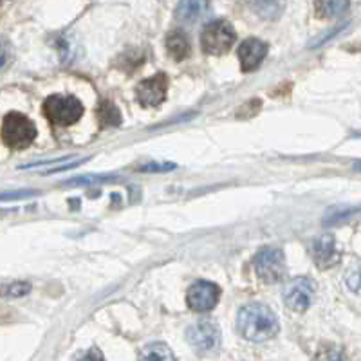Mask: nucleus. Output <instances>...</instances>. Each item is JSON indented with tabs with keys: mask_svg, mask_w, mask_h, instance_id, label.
<instances>
[{
	"mask_svg": "<svg viewBox=\"0 0 361 361\" xmlns=\"http://www.w3.org/2000/svg\"><path fill=\"white\" fill-rule=\"evenodd\" d=\"M98 119L102 127H118L121 123V116L116 105H112L111 102L103 99L98 105Z\"/></svg>",
	"mask_w": 361,
	"mask_h": 361,
	"instance_id": "obj_15",
	"label": "nucleus"
},
{
	"mask_svg": "<svg viewBox=\"0 0 361 361\" xmlns=\"http://www.w3.org/2000/svg\"><path fill=\"white\" fill-rule=\"evenodd\" d=\"M283 304L296 312H304L311 307L314 298V282L307 276H298L286 283L282 291Z\"/></svg>",
	"mask_w": 361,
	"mask_h": 361,
	"instance_id": "obj_6",
	"label": "nucleus"
},
{
	"mask_svg": "<svg viewBox=\"0 0 361 361\" xmlns=\"http://www.w3.org/2000/svg\"><path fill=\"white\" fill-rule=\"evenodd\" d=\"M209 11V2L204 0H186V2H179L176 9V18L179 24L190 25L201 20L204 15Z\"/></svg>",
	"mask_w": 361,
	"mask_h": 361,
	"instance_id": "obj_12",
	"label": "nucleus"
},
{
	"mask_svg": "<svg viewBox=\"0 0 361 361\" xmlns=\"http://www.w3.org/2000/svg\"><path fill=\"white\" fill-rule=\"evenodd\" d=\"M314 8L320 17L334 18V17H340L341 13L347 11L349 2H343V0H327V2H316Z\"/></svg>",
	"mask_w": 361,
	"mask_h": 361,
	"instance_id": "obj_16",
	"label": "nucleus"
},
{
	"mask_svg": "<svg viewBox=\"0 0 361 361\" xmlns=\"http://www.w3.org/2000/svg\"><path fill=\"white\" fill-rule=\"evenodd\" d=\"M267 51H269V45L264 40H259V38L244 40L238 47V60H240V67L244 73H251L257 69L264 62Z\"/></svg>",
	"mask_w": 361,
	"mask_h": 361,
	"instance_id": "obj_10",
	"label": "nucleus"
},
{
	"mask_svg": "<svg viewBox=\"0 0 361 361\" xmlns=\"http://www.w3.org/2000/svg\"><path fill=\"white\" fill-rule=\"evenodd\" d=\"M219 296H221V289L214 282L197 280L186 293V304L195 312H208L217 305Z\"/></svg>",
	"mask_w": 361,
	"mask_h": 361,
	"instance_id": "obj_8",
	"label": "nucleus"
},
{
	"mask_svg": "<svg viewBox=\"0 0 361 361\" xmlns=\"http://www.w3.org/2000/svg\"><path fill=\"white\" fill-rule=\"evenodd\" d=\"M354 169L361 170V161H357V163H354Z\"/></svg>",
	"mask_w": 361,
	"mask_h": 361,
	"instance_id": "obj_24",
	"label": "nucleus"
},
{
	"mask_svg": "<svg viewBox=\"0 0 361 361\" xmlns=\"http://www.w3.org/2000/svg\"><path fill=\"white\" fill-rule=\"evenodd\" d=\"M312 260L316 266L329 267L336 264L338 260V247H336V238L333 235H322L312 243L311 246Z\"/></svg>",
	"mask_w": 361,
	"mask_h": 361,
	"instance_id": "obj_11",
	"label": "nucleus"
},
{
	"mask_svg": "<svg viewBox=\"0 0 361 361\" xmlns=\"http://www.w3.org/2000/svg\"><path fill=\"white\" fill-rule=\"evenodd\" d=\"M166 90H169V78L166 74L159 73L152 78L143 80L135 89V96L143 107H157L166 98Z\"/></svg>",
	"mask_w": 361,
	"mask_h": 361,
	"instance_id": "obj_9",
	"label": "nucleus"
},
{
	"mask_svg": "<svg viewBox=\"0 0 361 361\" xmlns=\"http://www.w3.org/2000/svg\"><path fill=\"white\" fill-rule=\"evenodd\" d=\"M25 195H35V192H27V190H24V192H13V193L6 192L4 195H2V199H4V201H8L9 197L17 199V197H25Z\"/></svg>",
	"mask_w": 361,
	"mask_h": 361,
	"instance_id": "obj_23",
	"label": "nucleus"
},
{
	"mask_svg": "<svg viewBox=\"0 0 361 361\" xmlns=\"http://www.w3.org/2000/svg\"><path fill=\"white\" fill-rule=\"evenodd\" d=\"M78 361H105V360H103V354L99 353L98 349H90V350H87V353L83 354Z\"/></svg>",
	"mask_w": 361,
	"mask_h": 361,
	"instance_id": "obj_22",
	"label": "nucleus"
},
{
	"mask_svg": "<svg viewBox=\"0 0 361 361\" xmlns=\"http://www.w3.org/2000/svg\"><path fill=\"white\" fill-rule=\"evenodd\" d=\"M237 40L233 25L226 20H215L206 24L201 33L202 51L212 56H221L231 49V45Z\"/></svg>",
	"mask_w": 361,
	"mask_h": 361,
	"instance_id": "obj_4",
	"label": "nucleus"
},
{
	"mask_svg": "<svg viewBox=\"0 0 361 361\" xmlns=\"http://www.w3.org/2000/svg\"><path fill=\"white\" fill-rule=\"evenodd\" d=\"M29 289H31V286L25 282H15L11 283V286H8V288L4 289V293L8 296H24L27 295Z\"/></svg>",
	"mask_w": 361,
	"mask_h": 361,
	"instance_id": "obj_21",
	"label": "nucleus"
},
{
	"mask_svg": "<svg viewBox=\"0 0 361 361\" xmlns=\"http://www.w3.org/2000/svg\"><path fill=\"white\" fill-rule=\"evenodd\" d=\"M251 8L257 11V15L264 18H276L282 13L283 4L282 2H251Z\"/></svg>",
	"mask_w": 361,
	"mask_h": 361,
	"instance_id": "obj_17",
	"label": "nucleus"
},
{
	"mask_svg": "<svg viewBox=\"0 0 361 361\" xmlns=\"http://www.w3.org/2000/svg\"><path fill=\"white\" fill-rule=\"evenodd\" d=\"M44 114L53 125L69 127L82 118L83 105L74 96H49L44 102Z\"/></svg>",
	"mask_w": 361,
	"mask_h": 361,
	"instance_id": "obj_3",
	"label": "nucleus"
},
{
	"mask_svg": "<svg viewBox=\"0 0 361 361\" xmlns=\"http://www.w3.org/2000/svg\"><path fill=\"white\" fill-rule=\"evenodd\" d=\"M37 137V127L27 116L18 114V112H9L2 119V140L8 147L22 148L29 147Z\"/></svg>",
	"mask_w": 361,
	"mask_h": 361,
	"instance_id": "obj_2",
	"label": "nucleus"
},
{
	"mask_svg": "<svg viewBox=\"0 0 361 361\" xmlns=\"http://www.w3.org/2000/svg\"><path fill=\"white\" fill-rule=\"evenodd\" d=\"M141 361H176L166 343H148L141 353Z\"/></svg>",
	"mask_w": 361,
	"mask_h": 361,
	"instance_id": "obj_14",
	"label": "nucleus"
},
{
	"mask_svg": "<svg viewBox=\"0 0 361 361\" xmlns=\"http://www.w3.org/2000/svg\"><path fill=\"white\" fill-rule=\"evenodd\" d=\"M255 273L266 283H276L286 275V259L279 247H262L253 257Z\"/></svg>",
	"mask_w": 361,
	"mask_h": 361,
	"instance_id": "obj_5",
	"label": "nucleus"
},
{
	"mask_svg": "<svg viewBox=\"0 0 361 361\" xmlns=\"http://www.w3.org/2000/svg\"><path fill=\"white\" fill-rule=\"evenodd\" d=\"M186 340L199 353H212L221 345V331L209 320H201L190 325L186 331Z\"/></svg>",
	"mask_w": 361,
	"mask_h": 361,
	"instance_id": "obj_7",
	"label": "nucleus"
},
{
	"mask_svg": "<svg viewBox=\"0 0 361 361\" xmlns=\"http://www.w3.org/2000/svg\"><path fill=\"white\" fill-rule=\"evenodd\" d=\"M118 177L114 176H85V177H76V179L67 180L66 185H90V183H105V180H114Z\"/></svg>",
	"mask_w": 361,
	"mask_h": 361,
	"instance_id": "obj_19",
	"label": "nucleus"
},
{
	"mask_svg": "<svg viewBox=\"0 0 361 361\" xmlns=\"http://www.w3.org/2000/svg\"><path fill=\"white\" fill-rule=\"evenodd\" d=\"M345 282H347V288H349L350 291L356 293V295H361V264L360 266L353 267V269L347 273Z\"/></svg>",
	"mask_w": 361,
	"mask_h": 361,
	"instance_id": "obj_18",
	"label": "nucleus"
},
{
	"mask_svg": "<svg viewBox=\"0 0 361 361\" xmlns=\"http://www.w3.org/2000/svg\"><path fill=\"white\" fill-rule=\"evenodd\" d=\"M279 318L267 305L260 302L244 305L237 316V329L240 336L246 340L260 343V341L271 340L279 333Z\"/></svg>",
	"mask_w": 361,
	"mask_h": 361,
	"instance_id": "obj_1",
	"label": "nucleus"
},
{
	"mask_svg": "<svg viewBox=\"0 0 361 361\" xmlns=\"http://www.w3.org/2000/svg\"><path fill=\"white\" fill-rule=\"evenodd\" d=\"M166 51H169L170 56L177 62L185 60L190 56V40L183 31H172V33L166 37Z\"/></svg>",
	"mask_w": 361,
	"mask_h": 361,
	"instance_id": "obj_13",
	"label": "nucleus"
},
{
	"mask_svg": "<svg viewBox=\"0 0 361 361\" xmlns=\"http://www.w3.org/2000/svg\"><path fill=\"white\" fill-rule=\"evenodd\" d=\"M176 169V164L173 163H148L140 166V172H169V170Z\"/></svg>",
	"mask_w": 361,
	"mask_h": 361,
	"instance_id": "obj_20",
	"label": "nucleus"
}]
</instances>
